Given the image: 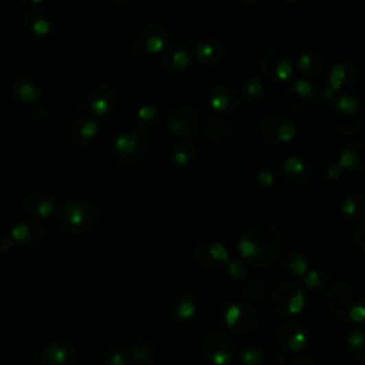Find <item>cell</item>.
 I'll list each match as a JSON object with an SVG mask.
<instances>
[{"label":"cell","instance_id":"cell-1","mask_svg":"<svg viewBox=\"0 0 365 365\" xmlns=\"http://www.w3.org/2000/svg\"><path fill=\"white\" fill-rule=\"evenodd\" d=\"M284 239L280 230L270 224L256 221L241 230L237 248L245 263L256 267H270L281 256Z\"/></svg>","mask_w":365,"mask_h":365},{"label":"cell","instance_id":"cell-49","mask_svg":"<svg viewBox=\"0 0 365 365\" xmlns=\"http://www.w3.org/2000/svg\"><path fill=\"white\" fill-rule=\"evenodd\" d=\"M290 365H316V362L307 355H296L290 361Z\"/></svg>","mask_w":365,"mask_h":365},{"label":"cell","instance_id":"cell-35","mask_svg":"<svg viewBox=\"0 0 365 365\" xmlns=\"http://www.w3.org/2000/svg\"><path fill=\"white\" fill-rule=\"evenodd\" d=\"M296 70L300 73L301 78L311 79L317 78L324 70V60L316 53H301L297 57V62L294 65Z\"/></svg>","mask_w":365,"mask_h":365},{"label":"cell","instance_id":"cell-17","mask_svg":"<svg viewBox=\"0 0 365 365\" xmlns=\"http://www.w3.org/2000/svg\"><path fill=\"white\" fill-rule=\"evenodd\" d=\"M195 256L196 261L210 272H216L220 270V268H224V265L230 260V254L225 245L214 240L200 243L196 248Z\"/></svg>","mask_w":365,"mask_h":365},{"label":"cell","instance_id":"cell-14","mask_svg":"<svg viewBox=\"0 0 365 365\" xmlns=\"http://www.w3.org/2000/svg\"><path fill=\"white\" fill-rule=\"evenodd\" d=\"M278 341L281 349L287 354H298L305 350L309 344V334H307L305 327L294 320H285L278 329Z\"/></svg>","mask_w":365,"mask_h":365},{"label":"cell","instance_id":"cell-39","mask_svg":"<svg viewBox=\"0 0 365 365\" xmlns=\"http://www.w3.org/2000/svg\"><path fill=\"white\" fill-rule=\"evenodd\" d=\"M240 294L248 300L261 301L267 296V284L261 278H252L240 287Z\"/></svg>","mask_w":365,"mask_h":365},{"label":"cell","instance_id":"cell-27","mask_svg":"<svg viewBox=\"0 0 365 365\" xmlns=\"http://www.w3.org/2000/svg\"><path fill=\"white\" fill-rule=\"evenodd\" d=\"M338 163L349 173H361L365 168V144L360 140L345 144L340 153Z\"/></svg>","mask_w":365,"mask_h":365},{"label":"cell","instance_id":"cell-34","mask_svg":"<svg viewBox=\"0 0 365 365\" xmlns=\"http://www.w3.org/2000/svg\"><path fill=\"white\" fill-rule=\"evenodd\" d=\"M340 214L347 221H361L365 214V196L355 193L345 197L340 204Z\"/></svg>","mask_w":365,"mask_h":365},{"label":"cell","instance_id":"cell-18","mask_svg":"<svg viewBox=\"0 0 365 365\" xmlns=\"http://www.w3.org/2000/svg\"><path fill=\"white\" fill-rule=\"evenodd\" d=\"M193 56L199 65L206 67H216L224 62L227 47L223 41L217 39V37H204V39L196 42L193 47Z\"/></svg>","mask_w":365,"mask_h":365},{"label":"cell","instance_id":"cell-48","mask_svg":"<svg viewBox=\"0 0 365 365\" xmlns=\"http://www.w3.org/2000/svg\"><path fill=\"white\" fill-rule=\"evenodd\" d=\"M14 241L10 234H0V253H8L12 250Z\"/></svg>","mask_w":365,"mask_h":365},{"label":"cell","instance_id":"cell-9","mask_svg":"<svg viewBox=\"0 0 365 365\" xmlns=\"http://www.w3.org/2000/svg\"><path fill=\"white\" fill-rule=\"evenodd\" d=\"M260 71L263 78L270 83L283 86L294 78L296 67L290 57L278 50L265 52L260 60Z\"/></svg>","mask_w":365,"mask_h":365},{"label":"cell","instance_id":"cell-33","mask_svg":"<svg viewBox=\"0 0 365 365\" xmlns=\"http://www.w3.org/2000/svg\"><path fill=\"white\" fill-rule=\"evenodd\" d=\"M196 153H197V148L193 142L180 140L173 144L170 150V160L175 166L184 168V167L193 164V162L196 160Z\"/></svg>","mask_w":365,"mask_h":365},{"label":"cell","instance_id":"cell-28","mask_svg":"<svg viewBox=\"0 0 365 365\" xmlns=\"http://www.w3.org/2000/svg\"><path fill=\"white\" fill-rule=\"evenodd\" d=\"M25 208L32 217L47 219L56 211V199L45 191H33L25 200Z\"/></svg>","mask_w":365,"mask_h":365},{"label":"cell","instance_id":"cell-22","mask_svg":"<svg viewBox=\"0 0 365 365\" xmlns=\"http://www.w3.org/2000/svg\"><path fill=\"white\" fill-rule=\"evenodd\" d=\"M10 236L14 243L22 244L23 247L36 248L46 240V230L37 221H22L12 228Z\"/></svg>","mask_w":365,"mask_h":365},{"label":"cell","instance_id":"cell-3","mask_svg":"<svg viewBox=\"0 0 365 365\" xmlns=\"http://www.w3.org/2000/svg\"><path fill=\"white\" fill-rule=\"evenodd\" d=\"M330 313L341 322L361 324L365 318L364 296L357 287L349 283L334 284L327 294Z\"/></svg>","mask_w":365,"mask_h":365},{"label":"cell","instance_id":"cell-31","mask_svg":"<svg viewBox=\"0 0 365 365\" xmlns=\"http://www.w3.org/2000/svg\"><path fill=\"white\" fill-rule=\"evenodd\" d=\"M13 94L23 103H33L41 98V86L30 76H19L13 82Z\"/></svg>","mask_w":365,"mask_h":365},{"label":"cell","instance_id":"cell-44","mask_svg":"<svg viewBox=\"0 0 365 365\" xmlns=\"http://www.w3.org/2000/svg\"><path fill=\"white\" fill-rule=\"evenodd\" d=\"M327 274L320 270H310L304 276V284L307 288H310L313 291L322 290V288L327 285Z\"/></svg>","mask_w":365,"mask_h":365},{"label":"cell","instance_id":"cell-50","mask_svg":"<svg viewBox=\"0 0 365 365\" xmlns=\"http://www.w3.org/2000/svg\"><path fill=\"white\" fill-rule=\"evenodd\" d=\"M19 2H21L25 6H27L29 9H32V8L37 6V5H41L43 2V0H19Z\"/></svg>","mask_w":365,"mask_h":365},{"label":"cell","instance_id":"cell-21","mask_svg":"<svg viewBox=\"0 0 365 365\" xmlns=\"http://www.w3.org/2000/svg\"><path fill=\"white\" fill-rule=\"evenodd\" d=\"M239 102V94L227 85H214L206 93V104L217 113L234 111Z\"/></svg>","mask_w":365,"mask_h":365},{"label":"cell","instance_id":"cell-32","mask_svg":"<svg viewBox=\"0 0 365 365\" xmlns=\"http://www.w3.org/2000/svg\"><path fill=\"white\" fill-rule=\"evenodd\" d=\"M23 25L29 32H32L33 34L39 36V37L47 36L53 27L50 17L36 8H32L25 12Z\"/></svg>","mask_w":365,"mask_h":365},{"label":"cell","instance_id":"cell-20","mask_svg":"<svg viewBox=\"0 0 365 365\" xmlns=\"http://www.w3.org/2000/svg\"><path fill=\"white\" fill-rule=\"evenodd\" d=\"M313 83L305 78H293L285 87V100L290 109L296 113H301L311 103L313 98Z\"/></svg>","mask_w":365,"mask_h":365},{"label":"cell","instance_id":"cell-46","mask_svg":"<svg viewBox=\"0 0 365 365\" xmlns=\"http://www.w3.org/2000/svg\"><path fill=\"white\" fill-rule=\"evenodd\" d=\"M341 173H342V168H341V166H340L338 162L327 163L325 167H324V171H322L324 180H327V181H335V180L340 179Z\"/></svg>","mask_w":365,"mask_h":365},{"label":"cell","instance_id":"cell-42","mask_svg":"<svg viewBox=\"0 0 365 365\" xmlns=\"http://www.w3.org/2000/svg\"><path fill=\"white\" fill-rule=\"evenodd\" d=\"M241 365H264L265 353L257 345H248L240 354Z\"/></svg>","mask_w":365,"mask_h":365},{"label":"cell","instance_id":"cell-11","mask_svg":"<svg viewBox=\"0 0 365 365\" xmlns=\"http://www.w3.org/2000/svg\"><path fill=\"white\" fill-rule=\"evenodd\" d=\"M297 131H298L297 123L290 118L281 116V114L267 118L261 123L263 139L267 143L276 146L291 143L297 136Z\"/></svg>","mask_w":365,"mask_h":365},{"label":"cell","instance_id":"cell-53","mask_svg":"<svg viewBox=\"0 0 365 365\" xmlns=\"http://www.w3.org/2000/svg\"><path fill=\"white\" fill-rule=\"evenodd\" d=\"M143 365H156L155 362H150V364H143Z\"/></svg>","mask_w":365,"mask_h":365},{"label":"cell","instance_id":"cell-41","mask_svg":"<svg viewBox=\"0 0 365 365\" xmlns=\"http://www.w3.org/2000/svg\"><path fill=\"white\" fill-rule=\"evenodd\" d=\"M129 354L120 345H111L103 354V365H129Z\"/></svg>","mask_w":365,"mask_h":365},{"label":"cell","instance_id":"cell-26","mask_svg":"<svg viewBox=\"0 0 365 365\" xmlns=\"http://www.w3.org/2000/svg\"><path fill=\"white\" fill-rule=\"evenodd\" d=\"M76 350L66 340L52 341L42 354V365H74Z\"/></svg>","mask_w":365,"mask_h":365},{"label":"cell","instance_id":"cell-6","mask_svg":"<svg viewBox=\"0 0 365 365\" xmlns=\"http://www.w3.org/2000/svg\"><path fill=\"white\" fill-rule=\"evenodd\" d=\"M203 120L199 111L188 104L173 107L164 120V127L170 137L190 140L200 136Z\"/></svg>","mask_w":365,"mask_h":365},{"label":"cell","instance_id":"cell-51","mask_svg":"<svg viewBox=\"0 0 365 365\" xmlns=\"http://www.w3.org/2000/svg\"><path fill=\"white\" fill-rule=\"evenodd\" d=\"M240 2L243 5H245V6H254V5H257L260 2V0H240Z\"/></svg>","mask_w":365,"mask_h":365},{"label":"cell","instance_id":"cell-19","mask_svg":"<svg viewBox=\"0 0 365 365\" xmlns=\"http://www.w3.org/2000/svg\"><path fill=\"white\" fill-rule=\"evenodd\" d=\"M118 106V91L109 85L94 86L87 94V107L98 118L109 116Z\"/></svg>","mask_w":365,"mask_h":365},{"label":"cell","instance_id":"cell-16","mask_svg":"<svg viewBox=\"0 0 365 365\" xmlns=\"http://www.w3.org/2000/svg\"><path fill=\"white\" fill-rule=\"evenodd\" d=\"M280 176L288 184L304 186L313 177V166L300 155H290L280 164Z\"/></svg>","mask_w":365,"mask_h":365},{"label":"cell","instance_id":"cell-10","mask_svg":"<svg viewBox=\"0 0 365 365\" xmlns=\"http://www.w3.org/2000/svg\"><path fill=\"white\" fill-rule=\"evenodd\" d=\"M170 34L166 27L160 25H150L143 29L139 39L134 42L130 49V56H142L147 54H160L170 46Z\"/></svg>","mask_w":365,"mask_h":365},{"label":"cell","instance_id":"cell-52","mask_svg":"<svg viewBox=\"0 0 365 365\" xmlns=\"http://www.w3.org/2000/svg\"><path fill=\"white\" fill-rule=\"evenodd\" d=\"M281 2H283L284 5H294V3L298 2V0H281Z\"/></svg>","mask_w":365,"mask_h":365},{"label":"cell","instance_id":"cell-15","mask_svg":"<svg viewBox=\"0 0 365 365\" xmlns=\"http://www.w3.org/2000/svg\"><path fill=\"white\" fill-rule=\"evenodd\" d=\"M325 82L335 94L353 91L358 83V69L350 60L337 62L331 66Z\"/></svg>","mask_w":365,"mask_h":365},{"label":"cell","instance_id":"cell-12","mask_svg":"<svg viewBox=\"0 0 365 365\" xmlns=\"http://www.w3.org/2000/svg\"><path fill=\"white\" fill-rule=\"evenodd\" d=\"M225 325L239 334L253 333L258 325V314L248 302H236L227 307L224 314Z\"/></svg>","mask_w":365,"mask_h":365},{"label":"cell","instance_id":"cell-23","mask_svg":"<svg viewBox=\"0 0 365 365\" xmlns=\"http://www.w3.org/2000/svg\"><path fill=\"white\" fill-rule=\"evenodd\" d=\"M191 59H193V54L186 45L175 43L163 52L162 66L170 74H179L190 66Z\"/></svg>","mask_w":365,"mask_h":365},{"label":"cell","instance_id":"cell-45","mask_svg":"<svg viewBox=\"0 0 365 365\" xmlns=\"http://www.w3.org/2000/svg\"><path fill=\"white\" fill-rule=\"evenodd\" d=\"M256 180H257L258 186L268 188V187H272V186L276 184L277 177H276V173L273 170H270V168H261L257 173Z\"/></svg>","mask_w":365,"mask_h":365},{"label":"cell","instance_id":"cell-43","mask_svg":"<svg viewBox=\"0 0 365 365\" xmlns=\"http://www.w3.org/2000/svg\"><path fill=\"white\" fill-rule=\"evenodd\" d=\"M224 268L233 280H243L248 274V264L243 258H230Z\"/></svg>","mask_w":365,"mask_h":365},{"label":"cell","instance_id":"cell-24","mask_svg":"<svg viewBox=\"0 0 365 365\" xmlns=\"http://www.w3.org/2000/svg\"><path fill=\"white\" fill-rule=\"evenodd\" d=\"M199 298L195 293L183 291L173 297L170 302V314L179 322H188L197 316Z\"/></svg>","mask_w":365,"mask_h":365},{"label":"cell","instance_id":"cell-38","mask_svg":"<svg viewBox=\"0 0 365 365\" xmlns=\"http://www.w3.org/2000/svg\"><path fill=\"white\" fill-rule=\"evenodd\" d=\"M347 349L357 362L365 361V334L361 329H354L347 335Z\"/></svg>","mask_w":365,"mask_h":365},{"label":"cell","instance_id":"cell-37","mask_svg":"<svg viewBox=\"0 0 365 365\" xmlns=\"http://www.w3.org/2000/svg\"><path fill=\"white\" fill-rule=\"evenodd\" d=\"M136 119L142 129H155L162 120V111L153 104H143L136 111Z\"/></svg>","mask_w":365,"mask_h":365},{"label":"cell","instance_id":"cell-47","mask_svg":"<svg viewBox=\"0 0 365 365\" xmlns=\"http://www.w3.org/2000/svg\"><path fill=\"white\" fill-rule=\"evenodd\" d=\"M353 239H354L355 245L361 250V252H364V250H365V223L362 220L355 227Z\"/></svg>","mask_w":365,"mask_h":365},{"label":"cell","instance_id":"cell-2","mask_svg":"<svg viewBox=\"0 0 365 365\" xmlns=\"http://www.w3.org/2000/svg\"><path fill=\"white\" fill-rule=\"evenodd\" d=\"M331 129L344 137L358 134L364 124V106L354 91L338 94L329 107Z\"/></svg>","mask_w":365,"mask_h":365},{"label":"cell","instance_id":"cell-25","mask_svg":"<svg viewBox=\"0 0 365 365\" xmlns=\"http://www.w3.org/2000/svg\"><path fill=\"white\" fill-rule=\"evenodd\" d=\"M69 139L79 146L90 144L96 140L99 134V123L91 118L80 116L76 118L69 124Z\"/></svg>","mask_w":365,"mask_h":365},{"label":"cell","instance_id":"cell-30","mask_svg":"<svg viewBox=\"0 0 365 365\" xmlns=\"http://www.w3.org/2000/svg\"><path fill=\"white\" fill-rule=\"evenodd\" d=\"M280 272L290 277H304L310 272V261L300 252L291 250L284 256L280 264Z\"/></svg>","mask_w":365,"mask_h":365},{"label":"cell","instance_id":"cell-4","mask_svg":"<svg viewBox=\"0 0 365 365\" xmlns=\"http://www.w3.org/2000/svg\"><path fill=\"white\" fill-rule=\"evenodd\" d=\"M111 153L114 160L120 166H137L148 156L150 140L144 131L127 130L113 140Z\"/></svg>","mask_w":365,"mask_h":365},{"label":"cell","instance_id":"cell-7","mask_svg":"<svg viewBox=\"0 0 365 365\" xmlns=\"http://www.w3.org/2000/svg\"><path fill=\"white\" fill-rule=\"evenodd\" d=\"M272 305L276 314L288 320L300 314L305 305V293L297 283L287 281L276 287L272 297Z\"/></svg>","mask_w":365,"mask_h":365},{"label":"cell","instance_id":"cell-13","mask_svg":"<svg viewBox=\"0 0 365 365\" xmlns=\"http://www.w3.org/2000/svg\"><path fill=\"white\" fill-rule=\"evenodd\" d=\"M239 133V124L221 116H211L201 126V137L210 144H224L232 142Z\"/></svg>","mask_w":365,"mask_h":365},{"label":"cell","instance_id":"cell-29","mask_svg":"<svg viewBox=\"0 0 365 365\" xmlns=\"http://www.w3.org/2000/svg\"><path fill=\"white\" fill-rule=\"evenodd\" d=\"M130 362L134 365L150 364L156 358V349L153 342L144 335H136L130 340L129 350H126Z\"/></svg>","mask_w":365,"mask_h":365},{"label":"cell","instance_id":"cell-5","mask_svg":"<svg viewBox=\"0 0 365 365\" xmlns=\"http://www.w3.org/2000/svg\"><path fill=\"white\" fill-rule=\"evenodd\" d=\"M99 219L98 208L86 200H71L62 206L59 223L70 234H86L96 225Z\"/></svg>","mask_w":365,"mask_h":365},{"label":"cell","instance_id":"cell-40","mask_svg":"<svg viewBox=\"0 0 365 365\" xmlns=\"http://www.w3.org/2000/svg\"><path fill=\"white\" fill-rule=\"evenodd\" d=\"M335 98H337V94L333 91V89L329 85H327V82L313 86L311 103H314L317 107L329 109L331 103L335 100Z\"/></svg>","mask_w":365,"mask_h":365},{"label":"cell","instance_id":"cell-8","mask_svg":"<svg viewBox=\"0 0 365 365\" xmlns=\"http://www.w3.org/2000/svg\"><path fill=\"white\" fill-rule=\"evenodd\" d=\"M201 353L213 365H228L237 354V345L227 334L210 331L201 340Z\"/></svg>","mask_w":365,"mask_h":365},{"label":"cell","instance_id":"cell-36","mask_svg":"<svg viewBox=\"0 0 365 365\" xmlns=\"http://www.w3.org/2000/svg\"><path fill=\"white\" fill-rule=\"evenodd\" d=\"M265 91V86L261 80L260 76L252 74L244 79L241 85V98L247 103H256L258 102Z\"/></svg>","mask_w":365,"mask_h":365}]
</instances>
